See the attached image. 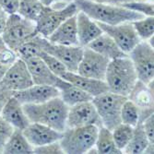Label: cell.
<instances>
[{
  "instance_id": "obj_19",
  "label": "cell",
  "mask_w": 154,
  "mask_h": 154,
  "mask_svg": "<svg viewBox=\"0 0 154 154\" xmlns=\"http://www.w3.org/2000/svg\"><path fill=\"white\" fill-rule=\"evenodd\" d=\"M0 116L15 129L23 130L31 123L25 114L22 103L14 95L4 106Z\"/></svg>"
},
{
  "instance_id": "obj_23",
  "label": "cell",
  "mask_w": 154,
  "mask_h": 154,
  "mask_svg": "<svg viewBox=\"0 0 154 154\" xmlns=\"http://www.w3.org/2000/svg\"><path fill=\"white\" fill-rule=\"evenodd\" d=\"M58 90L60 92L59 97L68 107L80 103L89 102L93 99V97H91L90 94L72 85L71 83L66 81L65 79Z\"/></svg>"
},
{
  "instance_id": "obj_39",
  "label": "cell",
  "mask_w": 154,
  "mask_h": 154,
  "mask_svg": "<svg viewBox=\"0 0 154 154\" xmlns=\"http://www.w3.org/2000/svg\"><path fill=\"white\" fill-rule=\"evenodd\" d=\"M13 95H14L13 91H8L0 85V114H1V112H2L4 106L6 105V103H8V101Z\"/></svg>"
},
{
  "instance_id": "obj_21",
  "label": "cell",
  "mask_w": 154,
  "mask_h": 154,
  "mask_svg": "<svg viewBox=\"0 0 154 154\" xmlns=\"http://www.w3.org/2000/svg\"><path fill=\"white\" fill-rule=\"evenodd\" d=\"M86 47L91 48L94 52L100 54L101 55H103V57H104L109 60H113L116 58L128 55L127 54H125L119 48L116 42L105 32H103L100 36H98Z\"/></svg>"
},
{
  "instance_id": "obj_14",
  "label": "cell",
  "mask_w": 154,
  "mask_h": 154,
  "mask_svg": "<svg viewBox=\"0 0 154 154\" xmlns=\"http://www.w3.org/2000/svg\"><path fill=\"white\" fill-rule=\"evenodd\" d=\"M22 133L33 148L58 141L63 135V132L38 123H30Z\"/></svg>"
},
{
  "instance_id": "obj_41",
  "label": "cell",
  "mask_w": 154,
  "mask_h": 154,
  "mask_svg": "<svg viewBox=\"0 0 154 154\" xmlns=\"http://www.w3.org/2000/svg\"><path fill=\"white\" fill-rule=\"evenodd\" d=\"M8 13L0 6V34L2 33L4 28H5V25H6V22L8 20Z\"/></svg>"
},
{
  "instance_id": "obj_8",
  "label": "cell",
  "mask_w": 154,
  "mask_h": 154,
  "mask_svg": "<svg viewBox=\"0 0 154 154\" xmlns=\"http://www.w3.org/2000/svg\"><path fill=\"white\" fill-rule=\"evenodd\" d=\"M137 79L146 84L154 79V49L148 41H140L128 54Z\"/></svg>"
},
{
  "instance_id": "obj_4",
  "label": "cell",
  "mask_w": 154,
  "mask_h": 154,
  "mask_svg": "<svg viewBox=\"0 0 154 154\" xmlns=\"http://www.w3.org/2000/svg\"><path fill=\"white\" fill-rule=\"evenodd\" d=\"M36 34L38 32L35 21L20 16L19 13H12L8 14L1 36L6 46L17 52L20 45Z\"/></svg>"
},
{
  "instance_id": "obj_15",
  "label": "cell",
  "mask_w": 154,
  "mask_h": 154,
  "mask_svg": "<svg viewBox=\"0 0 154 154\" xmlns=\"http://www.w3.org/2000/svg\"><path fill=\"white\" fill-rule=\"evenodd\" d=\"M29 69L33 84L36 85H47L57 88L63 79L54 75L46 64L40 57L24 60Z\"/></svg>"
},
{
  "instance_id": "obj_13",
  "label": "cell",
  "mask_w": 154,
  "mask_h": 154,
  "mask_svg": "<svg viewBox=\"0 0 154 154\" xmlns=\"http://www.w3.org/2000/svg\"><path fill=\"white\" fill-rule=\"evenodd\" d=\"M0 85L14 93L33 85L25 61L19 57L14 62L0 81Z\"/></svg>"
},
{
  "instance_id": "obj_44",
  "label": "cell",
  "mask_w": 154,
  "mask_h": 154,
  "mask_svg": "<svg viewBox=\"0 0 154 154\" xmlns=\"http://www.w3.org/2000/svg\"><path fill=\"white\" fill-rule=\"evenodd\" d=\"M5 48H7V46H6L5 43H4V41H3V38H2L1 34H0V51L4 50Z\"/></svg>"
},
{
  "instance_id": "obj_28",
  "label": "cell",
  "mask_w": 154,
  "mask_h": 154,
  "mask_svg": "<svg viewBox=\"0 0 154 154\" xmlns=\"http://www.w3.org/2000/svg\"><path fill=\"white\" fill-rule=\"evenodd\" d=\"M44 7L40 0H19L17 13L28 20L35 21Z\"/></svg>"
},
{
  "instance_id": "obj_43",
  "label": "cell",
  "mask_w": 154,
  "mask_h": 154,
  "mask_svg": "<svg viewBox=\"0 0 154 154\" xmlns=\"http://www.w3.org/2000/svg\"><path fill=\"white\" fill-rule=\"evenodd\" d=\"M144 153H149V154H153L154 153V143L150 142L149 143V145L147 146V148L144 150Z\"/></svg>"
},
{
  "instance_id": "obj_18",
  "label": "cell",
  "mask_w": 154,
  "mask_h": 154,
  "mask_svg": "<svg viewBox=\"0 0 154 154\" xmlns=\"http://www.w3.org/2000/svg\"><path fill=\"white\" fill-rule=\"evenodd\" d=\"M76 20L79 44L82 47H86L103 32L99 24L82 11H79L77 13Z\"/></svg>"
},
{
  "instance_id": "obj_11",
  "label": "cell",
  "mask_w": 154,
  "mask_h": 154,
  "mask_svg": "<svg viewBox=\"0 0 154 154\" xmlns=\"http://www.w3.org/2000/svg\"><path fill=\"white\" fill-rule=\"evenodd\" d=\"M86 125L102 127V122L91 101L68 107L66 128H81Z\"/></svg>"
},
{
  "instance_id": "obj_26",
  "label": "cell",
  "mask_w": 154,
  "mask_h": 154,
  "mask_svg": "<svg viewBox=\"0 0 154 154\" xmlns=\"http://www.w3.org/2000/svg\"><path fill=\"white\" fill-rule=\"evenodd\" d=\"M149 140L148 139L144 129L142 128L141 123H137L136 127H134L133 136L130 139L128 146L123 150L124 153L128 154H141L144 153L145 149L149 145Z\"/></svg>"
},
{
  "instance_id": "obj_16",
  "label": "cell",
  "mask_w": 154,
  "mask_h": 154,
  "mask_svg": "<svg viewBox=\"0 0 154 154\" xmlns=\"http://www.w3.org/2000/svg\"><path fill=\"white\" fill-rule=\"evenodd\" d=\"M59 95L60 92L57 88L47 85H36V84L14 93V97L17 98L22 104L42 103L53 98L59 97Z\"/></svg>"
},
{
  "instance_id": "obj_7",
  "label": "cell",
  "mask_w": 154,
  "mask_h": 154,
  "mask_svg": "<svg viewBox=\"0 0 154 154\" xmlns=\"http://www.w3.org/2000/svg\"><path fill=\"white\" fill-rule=\"evenodd\" d=\"M78 12L79 8L75 1L61 8L44 7L35 20L37 32L45 38H48L65 20L75 16Z\"/></svg>"
},
{
  "instance_id": "obj_31",
  "label": "cell",
  "mask_w": 154,
  "mask_h": 154,
  "mask_svg": "<svg viewBox=\"0 0 154 154\" xmlns=\"http://www.w3.org/2000/svg\"><path fill=\"white\" fill-rule=\"evenodd\" d=\"M132 25L141 41H148L154 34L153 17H144L141 20L132 21Z\"/></svg>"
},
{
  "instance_id": "obj_3",
  "label": "cell",
  "mask_w": 154,
  "mask_h": 154,
  "mask_svg": "<svg viewBox=\"0 0 154 154\" xmlns=\"http://www.w3.org/2000/svg\"><path fill=\"white\" fill-rule=\"evenodd\" d=\"M137 80V76L128 55L110 60L104 78L109 91L128 97Z\"/></svg>"
},
{
  "instance_id": "obj_36",
  "label": "cell",
  "mask_w": 154,
  "mask_h": 154,
  "mask_svg": "<svg viewBox=\"0 0 154 154\" xmlns=\"http://www.w3.org/2000/svg\"><path fill=\"white\" fill-rule=\"evenodd\" d=\"M33 153L39 154H63L64 151L58 141H54L43 146H38L33 148Z\"/></svg>"
},
{
  "instance_id": "obj_30",
  "label": "cell",
  "mask_w": 154,
  "mask_h": 154,
  "mask_svg": "<svg viewBox=\"0 0 154 154\" xmlns=\"http://www.w3.org/2000/svg\"><path fill=\"white\" fill-rule=\"evenodd\" d=\"M139 118V108L130 100L127 99L121 108V123L136 127Z\"/></svg>"
},
{
  "instance_id": "obj_34",
  "label": "cell",
  "mask_w": 154,
  "mask_h": 154,
  "mask_svg": "<svg viewBox=\"0 0 154 154\" xmlns=\"http://www.w3.org/2000/svg\"><path fill=\"white\" fill-rule=\"evenodd\" d=\"M121 7H124L137 13H140L145 17H153L154 15V5L151 2H148L147 0L146 1H133L129 3H125Z\"/></svg>"
},
{
  "instance_id": "obj_29",
  "label": "cell",
  "mask_w": 154,
  "mask_h": 154,
  "mask_svg": "<svg viewBox=\"0 0 154 154\" xmlns=\"http://www.w3.org/2000/svg\"><path fill=\"white\" fill-rule=\"evenodd\" d=\"M133 131H134L133 127L123 123H120L112 130V135H113L115 143L118 148V149H120L122 152L129 143L130 139L133 136Z\"/></svg>"
},
{
  "instance_id": "obj_1",
  "label": "cell",
  "mask_w": 154,
  "mask_h": 154,
  "mask_svg": "<svg viewBox=\"0 0 154 154\" xmlns=\"http://www.w3.org/2000/svg\"><path fill=\"white\" fill-rule=\"evenodd\" d=\"M26 116L31 123L47 125L59 132L66 128L68 106L60 97H55L45 103L22 104Z\"/></svg>"
},
{
  "instance_id": "obj_42",
  "label": "cell",
  "mask_w": 154,
  "mask_h": 154,
  "mask_svg": "<svg viewBox=\"0 0 154 154\" xmlns=\"http://www.w3.org/2000/svg\"><path fill=\"white\" fill-rule=\"evenodd\" d=\"M40 1L45 7H53L54 5H57V4L69 3V2L75 1V0H40Z\"/></svg>"
},
{
  "instance_id": "obj_20",
  "label": "cell",
  "mask_w": 154,
  "mask_h": 154,
  "mask_svg": "<svg viewBox=\"0 0 154 154\" xmlns=\"http://www.w3.org/2000/svg\"><path fill=\"white\" fill-rule=\"evenodd\" d=\"M76 15L65 20L47 38L50 43L61 45H79L78 39Z\"/></svg>"
},
{
  "instance_id": "obj_27",
  "label": "cell",
  "mask_w": 154,
  "mask_h": 154,
  "mask_svg": "<svg viewBox=\"0 0 154 154\" xmlns=\"http://www.w3.org/2000/svg\"><path fill=\"white\" fill-rule=\"evenodd\" d=\"M45 39V37L38 33L30 40H28L17 50L16 53L18 57L22 60L40 57L41 53L43 52V45Z\"/></svg>"
},
{
  "instance_id": "obj_35",
  "label": "cell",
  "mask_w": 154,
  "mask_h": 154,
  "mask_svg": "<svg viewBox=\"0 0 154 154\" xmlns=\"http://www.w3.org/2000/svg\"><path fill=\"white\" fill-rule=\"evenodd\" d=\"M14 128L7 121L0 116V153H3L4 147Z\"/></svg>"
},
{
  "instance_id": "obj_5",
  "label": "cell",
  "mask_w": 154,
  "mask_h": 154,
  "mask_svg": "<svg viewBox=\"0 0 154 154\" xmlns=\"http://www.w3.org/2000/svg\"><path fill=\"white\" fill-rule=\"evenodd\" d=\"M99 128L86 125L81 128H66L63 131L59 143L64 153L84 154L94 147Z\"/></svg>"
},
{
  "instance_id": "obj_38",
  "label": "cell",
  "mask_w": 154,
  "mask_h": 154,
  "mask_svg": "<svg viewBox=\"0 0 154 154\" xmlns=\"http://www.w3.org/2000/svg\"><path fill=\"white\" fill-rule=\"evenodd\" d=\"M0 6L8 14L17 13L19 7V0H0Z\"/></svg>"
},
{
  "instance_id": "obj_10",
  "label": "cell",
  "mask_w": 154,
  "mask_h": 154,
  "mask_svg": "<svg viewBox=\"0 0 154 154\" xmlns=\"http://www.w3.org/2000/svg\"><path fill=\"white\" fill-rule=\"evenodd\" d=\"M84 47L80 45H54L45 39L43 45V51L46 52L57 57L67 69L69 72L78 71L79 65L83 55Z\"/></svg>"
},
{
  "instance_id": "obj_12",
  "label": "cell",
  "mask_w": 154,
  "mask_h": 154,
  "mask_svg": "<svg viewBox=\"0 0 154 154\" xmlns=\"http://www.w3.org/2000/svg\"><path fill=\"white\" fill-rule=\"evenodd\" d=\"M110 60L89 47H84L77 73L91 79L104 80Z\"/></svg>"
},
{
  "instance_id": "obj_40",
  "label": "cell",
  "mask_w": 154,
  "mask_h": 154,
  "mask_svg": "<svg viewBox=\"0 0 154 154\" xmlns=\"http://www.w3.org/2000/svg\"><path fill=\"white\" fill-rule=\"evenodd\" d=\"M93 2L107 4V5H114V6H122L125 3H129L133 1H146V0H91Z\"/></svg>"
},
{
  "instance_id": "obj_32",
  "label": "cell",
  "mask_w": 154,
  "mask_h": 154,
  "mask_svg": "<svg viewBox=\"0 0 154 154\" xmlns=\"http://www.w3.org/2000/svg\"><path fill=\"white\" fill-rule=\"evenodd\" d=\"M19 57L17 53L8 47L0 51V81L4 78L8 68Z\"/></svg>"
},
{
  "instance_id": "obj_37",
  "label": "cell",
  "mask_w": 154,
  "mask_h": 154,
  "mask_svg": "<svg viewBox=\"0 0 154 154\" xmlns=\"http://www.w3.org/2000/svg\"><path fill=\"white\" fill-rule=\"evenodd\" d=\"M141 124L149 142L154 143V114L147 117Z\"/></svg>"
},
{
  "instance_id": "obj_6",
  "label": "cell",
  "mask_w": 154,
  "mask_h": 154,
  "mask_svg": "<svg viewBox=\"0 0 154 154\" xmlns=\"http://www.w3.org/2000/svg\"><path fill=\"white\" fill-rule=\"evenodd\" d=\"M128 97L106 91L91 100L98 115L100 116L103 127L113 130L121 123V108Z\"/></svg>"
},
{
  "instance_id": "obj_22",
  "label": "cell",
  "mask_w": 154,
  "mask_h": 154,
  "mask_svg": "<svg viewBox=\"0 0 154 154\" xmlns=\"http://www.w3.org/2000/svg\"><path fill=\"white\" fill-rule=\"evenodd\" d=\"M128 99L138 108L153 107V81L146 84L137 79L128 95Z\"/></svg>"
},
{
  "instance_id": "obj_25",
  "label": "cell",
  "mask_w": 154,
  "mask_h": 154,
  "mask_svg": "<svg viewBox=\"0 0 154 154\" xmlns=\"http://www.w3.org/2000/svg\"><path fill=\"white\" fill-rule=\"evenodd\" d=\"M97 153L100 154H121L123 153L116 147L112 131L105 127H100L94 145Z\"/></svg>"
},
{
  "instance_id": "obj_17",
  "label": "cell",
  "mask_w": 154,
  "mask_h": 154,
  "mask_svg": "<svg viewBox=\"0 0 154 154\" xmlns=\"http://www.w3.org/2000/svg\"><path fill=\"white\" fill-rule=\"evenodd\" d=\"M61 79L71 83L72 85L78 87L83 91L87 92L91 97H96L109 91L107 84L105 83L104 80L83 77L76 72L66 71L61 77Z\"/></svg>"
},
{
  "instance_id": "obj_2",
  "label": "cell",
  "mask_w": 154,
  "mask_h": 154,
  "mask_svg": "<svg viewBox=\"0 0 154 154\" xmlns=\"http://www.w3.org/2000/svg\"><path fill=\"white\" fill-rule=\"evenodd\" d=\"M79 11H82L96 22L107 25H117L141 20L145 16L121 6L107 5L91 1L75 0Z\"/></svg>"
},
{
  "instance_id": "obj_33",
  "label": "cell",
  "mask_w": 154,
  "mask_h": 154,
  "mask_svg": "<svg viewBox=\"0 0 154 154\" xmlns=\"http://www.w3.org/2000/svg\"><path fill=\"white\" fill-rule=\"evenodd\" d=\"M40 57L46 64V66L49 67L50 70L57 77L61 78L67 71L66 66L57 57H54V55L43 51L40 54Z\"/></svg>"
},
{
  "instance_id": "obj_9",
  "label": "cell",
  "mask_w": 154,
  "mask_h": 154,
  "mask_svg": "<svg viewBox=\"0 0 154 154\" xmlns=\"http://www.w3.org/2000/svg\"><path fill=\"white\" fill-rule=\"evenodd\" d=\"M97 23L99 24L103 32L113 39L119 48L127 54H128L141 41L137 36L132 22H124L117 25H107L99 22Z\"/></svg>"
},
{
  "instance_id": "obj_24",
  "label": "cell",
  "mask_w": 154,
  "mask_h": 154,
  "mask_svg": "<svg viewBox=\"0 0 154 154\" xmlns=\"http://www.w3.org/2000/svg\"><path fill=\"white\" fill-rule=\"evenodd\" d=\"M5 154H30L33 153V147L29 143L20 129L14 128L3 149Z\"/></svg>"
}]
</instances>
